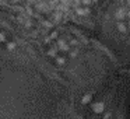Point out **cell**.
I'll return each mask as SVG.
<instances>
[{"mask_svg": "<svg viewBox=\"0 0 130 119\" xmlns=\"http://www.w3.org/2000/svg\"><path fill=\"white\" fill-rule=\"evenodd\" d=\"M126 14H127V10L123 9V7H119V9L115 11V18L118 21H123L124 18H126Z\"/></svg>", "mask_w": 130, "mask_h": 119, "instance_id": "1", "label": "cell"}, {"mask_svg": "<svg viewBox=\"0 0 130 119\" xmlns=\"http://www.w3.org/2000/svg\"><path fill=\"white\" fill-rule=\"evenodd\" d=\"M56 48H57V51H63V52L70 51V46H69V43L66 42L64 39H57V42H56Z\"/></svg>", "mask_w": 130, "mask_h": 119, "instance_id": "2", "label": "cell"}, {"mask_svg": "<svg viewBox=\"0 0 130 119\" xmlns=\"http://www.w3.org/2000/svg\"><path fill=\"white\" fill-rule=\"evenodd\" d=\"M76 14H77V16H81V17H84V16H88V14H90V7L77 6V7H76Z\"/></svg>", "mask_w": 130, "mask_h": 119, "instance_id": "3", "label": "cell"}, {"mask_svg": "<svg viewBox=\"0 0 130 119\" xmlns=\"http://www.w3.org/2000/svg\"><path fill=\"white\" fill-rule=\"evenodd\" d=\"M104 109H105V104L104 102H95V104H92V111L95 113H102L104 112Z\"/></svg>", "mask_w": 130, "mask_h": 119, "instance_id": "4", "label": "cell"}, {"mask_svg": "<svg viewBox=\"0 0 130 119\" xmlns=\"http://www.w3.org/2000/svg\"><path fill=\"white\" fill-rule=\"evenodd\" d=\"M116 28H118V31L122 32V34H126L127 32V25L123 21H118V23H116Z\"/></svg>", "mask_w": 130, "mask_h": 119, "instance_id": "5", "label": "cell"}, {"mask_svg": "<svg viewBox=\"0 0 130 119\" xmlns=\"http://www.w3.org/2000/svg\"><path fill=\"white\" fill-rule=\"evenodd\" d=\"M55 63H56L57 66H64L66 65V59L63 56H55Z\"/></svg>", "mask_w": 130, "mask_h": 119, "instance_id": "6", "label": "cell"}, {"mask_svg": "<svg viewBox=\"0 0 130 119\" xmlns=\"http://www.w3.org/2000/svg\"><path fill=\"white\" fill-rule=\"evenodd\" d=\"M91 99H92V95H91V94H85V95L81 98V104H88Z\"/></svg>", "mask_w": 130, "mask_h": 119, "instance_id": "7", "label": "cell"}, {"mask_svg": "<svg viewBox=\"0 0 130 119\" xmlns=\"http://www.w3.org/2000/svg\"><path fill=\"white\" fill-rule=\"evenodd\" d=\"M57 55V48L56 46H55V48H51L48 51V56H51V57H55Z\"/></svg>", "mask_w": 130, "mask_h": 119, "instance_id": "8", "label": "cell"}, {"mask_svg": "<svg viewBox=\"0 0 130 119\" xmlns=\"http://www.w3.org/2000/svg\"><path fill=\"white\" fill-rule=\"evenodd\" d=\"M94 2L92 0H80V6H85V7H90Z\"/></svg>", "mask_w": 130, "mask_h": 119, "instance_id": "9", "label": "cell"}, {"mask_svg": "<svg viewBox=\"0 0 130 119\" xmlns=\"http://www.w3.org/2000/svg\"><path fill=\"white\" fill-rule=\"evenodd\" d=\"M42 25L45 27V28H52V27H53V24H52L51 21H46L45 20V21H42Z\"/></svg>", "mask_w": 130, "mask_h": 119, "instance_id": "10", "label": "cell"}, {"mask_svg": "<svg viewBox=\"0 0 130 119\" xmlns=\"http://www.w3.org/2000/svg\"><path fill=\"white\" fill-rule=\"evenodd\" d=\"M49 38H51V41L52 39H57V31H52L51 35H49Z\"/></svg>", "mask_w": 130, "mask_h": 119, "instance_id": "11", "label": "cell"}, {"mask_svg": "<svg viewBox=\"0 0 130 119\" xmlns=\"http://www.w3.org/2000/svg\"><path fill=\"white\" fill-rule=\"evenodd\" d=\"M69 46H78V41H77V39H70Z\"/></svg>", "mask_w": 130, "mask_h": 119, "instance_id": "12", "label": "cell"}, {"mask_svg": "<svg viewBox=\"0 0 130 119\" xmlns=\"http://www.w3.org/2000/svg\"><path fill=\"white\" fill-rule=\"evenodd\" d=\"M14 48H15V43L14 42H9V43H7V49H9V51H13Z\"/></svg>", "mask_w": 130, "mask_h": 119, "instance_id": "13", "label": "cell"}, {"mask_svg": "<svg viewBox=\"0 0 130 119\" xmlns=\"http://www.w3.org/2000/svg\"><path fill=\"white\" fill-rule=\"evenodd\" d=\"M77 53H78V51H77V49H73V51H70V57H76Z\"/></svg>", "mask_w": 130, "mask_h": 119, "instance_id": "14", "label": "cell"}, {"mask_svg": "<svg viewBox=\"0 0 130 119\" xmlns=\"http://www.w3.org/2000/svg\"><path fill=\"white\" fill-rule=\"evenodd\" d=\"M4 41H6V34L0 32V42H4Z\"/></svg>", "mask_w": 130, "mask_h": 119, "instance_id": "15", "label": "cell"}, {"mask_svg": "<svg viewBox=\"0 0 130 119\" xmlns=\"http://www.w3.org/2000/svg\"><path fill=\"white\" fill-rule=\"evenodd\" d=\"M60 3L64 4V6H69V4L71 3V0H60Z\"/></svg>", "mask_w": 130, "mask_h": 119, "instance_id": "16", "label": "cell"}, {"mask_svg": "<svg viewBox=\"0 0 130 119\" xmlns=\"http://www.w3.org/2000/svg\"><path fill=\"white\" fill-rule=\"evenodd\" d=\"M20 2H23V0H11L13 4H17V3H20Z\"/></svg>", "mask_w": 130, "mask_h": 119, "instance_id": "17", "label": "cell"}, {"mask_svg": "<svg viewBox=\"0 0 130 119\" xmlns=\"http://www.w3.org/2000/svg\"><path fill=\"white\" fill-rule=\"evenodd\" d=\"M109 116H110V113H109V112H106V113H105V119H108Z\"/></svg>", "mask_w": 130, "mask_h": 119, "instance_id": "18", "label": "cell"}, {"mask_svg": "<svg viewBox=\"0 0 130 119\" xmlns=\"http://www.w3.org/2000/svg\"><path fill=\"white\" fill-rule=\"evenodd\" d=\"M126 4H127V7L130 9V0H126Z\"/></svg>", "mask_w": 130, "mask_h": 119, "instance_id": "19", "label": "cell"}, {"mask_svg": "<svg viewBox=\"0 0 130 119\" xmlns=\"http://www.w3.org/2000/svg\"><path fill=\"white\" fill-rule=\"evenodd\" d=\"M127 29H129V31H130V23H129V27H127Z\"/></svg>", "mask_w": 130, "mask_h": 119, "instance_id": "20", "label": "cell"}]
</instances>
